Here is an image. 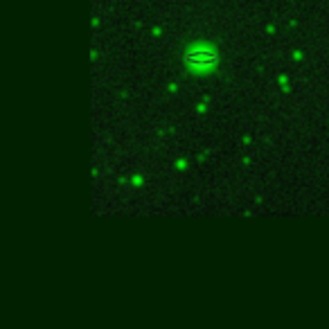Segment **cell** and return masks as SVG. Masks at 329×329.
<instances>
[{
    "mask_svg": "<svg viewBox=\"0 0 329 329\" xmlns=\"http://www.w3.org/2000/svg\"><path fill=\"white\" fill-rule=\"evenodd\" d=\"M185 63L192 65L194 70H207L216 63V54L210 50H194V52H187Z\"/></svg>",
    "mask_w": 329,
    "mask_h": 329,
    "instance_id": "cell-1",
    "label": "cell"
}]
</instances>
